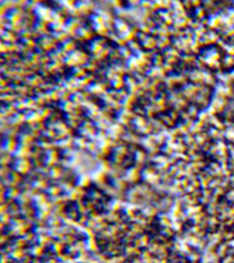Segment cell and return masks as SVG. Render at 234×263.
<instances>
[{"label": "cell", "mask_w": 234, "mask_h": 263, "mask_svg": "<svg viewBox=\"0 0 234 263\" xmlns=\"http://www.w3.org/2000/svg\"><path fill=\"white\" fill-rule=\"evenodd\" d=\"M41 114V115L42 116V117H49L51 114V110H50V108H45L41 110V111L39 112Z\"/></svg>", "instance_id": "5b68a950"}, {"label": "cell", "mask_w": 234, "mask_h": 263, "mask_svg": "<svg viewBox=\"0 0 234 263\" xmlns=\"http://www.w3.org/2000/svg\"><path fill=\"white\" fill-rule=\"evenodd\" d=\"M108 36H109V38H110L111 40H113L115 41H116L118 38V36H117L116 34H115V33H114V32H109Z\"/></svg>", "instance_id": "52a82bcc"}, {"label": "cell", "mask_w": 234, "mask_h": 263, "mask_svg": "<svg viewBox=\"0 0 234 263\" xmlns=\"http://www.w3.org/2000/svg\"><path fill=\"white\" fill-rule=\"evenodd\" d=\"M114 24L115 28H116L117 32L119 33H121V34H123L124 33L127 32L130 30L128 24L125 23L124 21H122L121 19H115Z\"/></svg>", "instance_id": "6da1fadb"}, {"label": "cell", "mask_w": 234, "mask_h": 263, "mask_svg": "<svg viewBox=\"0 0 234 263\" xmlns=\"http://www.w3.org/2000/svg\"><path fill=\"white\" fill-rule=\"evenodd\" d=\"M78 33L77 34L80 36L81 37H82L84 39H86V40H89V39H91L92 38V33L87 28H85L84 27H80L78 28L77 30Z\"/></svg>", "instance_id": "7a4b0ae2"}, {"label": "cell", "mask_w": 234, "mask_h": 263, "mask_svg": "<svg viewBox=\"0 0 234 263\" xmlns=\"http://www.w3.org/2000/svg\"><path fill=\"white\" fill-rule=\"evenodd\" d=\"M115 42H116L118 45L121 46V47H124V45H125L126 43V41L124 40V39L121 38V37H118L117 40L115 41Z\"/></svg>", "instance_id": "8992f818"}, {"label": "cell", "mask_w": 234, "mask_h": 263, "mask_svg": "<svg viewBox=\"0 0 234 263\" xmlns=\"http://www.w3.org/2000/svg\"><path fill=\"white\" fill-rule=\"evenodd\" d=\"M111 84H112V86L114 87L115 89H122V87L123 86L124 84V82L123 81L121 80H113L111 82Z\"/></svg>", "instance_id": "277c9868"}, {"label": "cell", "mask_w": 234, "mask_h": 263, "mask_svg": "<svg viewBox=\"0 0 234 263\" xmlns=\"http://www.w3.org/2000/svg\"><path fill=\"white\" fill-rule=\"evenodd\" d=\"M75 47H76L75 43H74L72 41L68 39V40L63 43L62 50L67 52V53H68V52H71V53L72 52L75 51Z\"/></svg>", "instance_id": "3957f363"}]
</instances>
